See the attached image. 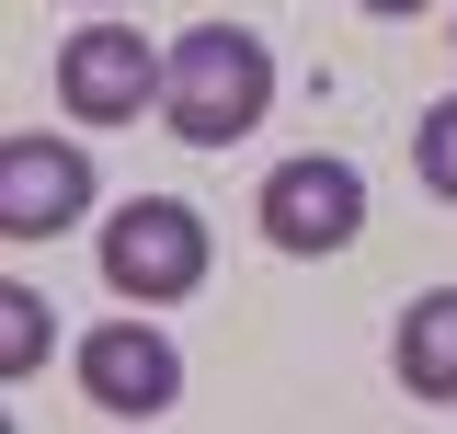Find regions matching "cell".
<instances>
[{
	"label": "cell",
	"instance_id": "1",
	"mask_svg": "<svg viewBox=\"0 0 457 434\" xmlns=\"http://www.w3.org/2000/svg\"><path fill=\"white\" fill-rule=\"evenodd\" d=\"M161 114H171L183 149H240V138L275 114V46L240 35V23H195V35L171 46Z\"/></svg>",
	"mask_w": 457,
	"mask_h": 434
},
{
	"label": "cell",
	"instance_id": "2",
	"mask_svg": "<svg viewBox=\"0 0 457 434\" xmlns=\"http://www.w3.org/2000/svg\"><path fill=\"white\" fill-rule=\"evenodd\" d=\"M218 263V240H206V217L183 206V195H137V206L104 217V286L126 309H171V297H195Z\"/></svg>",
	"mask_w": 457,
	"mask_h": 434
},
{
	"label": "cell",
	"instance_id": "3",
	"mask_svg": "<svg viewBox=\"0 0 457 434\" xmlns=\"http://www.w3.org/2000/svg\"><path fill=\"white\" fill-rule=\"evenodd\" d=\"M171 57L137 35V23H80V35H57V114L69 126H137V114L161 104Z\"/></svg>",
	"mask_w": 457,
	"mask_h": 434
},
{
	"label": "cell",
	"instance_id": "4",
	"mask_svg": "<svg viewBox=\"0 0 457 434\" xmlns=\"http://www.w3.org/2000/svg\"><path fill=\"white\" fill-rule=\"evenodd\" d=\"M263 240H275L286 263H320V252H354V229H366V171L332 161V149H309V161H275L263 171Z\"/></svg>",
	"mask_w": 457,
	"mask_h": 434
},
{
	"label": "cell",
	"instance_id": "5",
	"mask_svg": "<svg viewBox=\"0 0 457 434\" xmlns=\"http://www.w3.org/2000/svg\"><path fill=\"white\" fill-rule=\"evenodd\" d=\"M92 217V149L80 138H0V240H69Z\"/></svg>",
	"mask_w": 457,
	"mask_h": 434
},
{
	"label": "cell",
	"instance_id": "6",
	"mask_svg": "<svg viewBox=\"0 0 457 434\" xmlns=\"http://www.w3.org/2000/svg\"><path fill=\"white\" fill-rule=\"evenodd\" d=\"M80 400L104 412V423H161L171 400H183V355H171L161 321H104L80 343Z\"/></svg>",
	"mask_w": 457,
	"mask_h": 434
},
{
	"label": "cell",
	"instance_id": "7",
	"mask_svg": "<svg viewBox=\"0 0 457 434\" xmlns=\"http://www.w3.org/2000/svg\"><path fill=\"white\" fill-rule=\"evenodd\" d=\"M389 366H400V388H411V400L457 412V286H435V297H411V309H400Z\"/></svg>",
	"mask_w": 457,
	"mask_h": 434
},
{
	"label": "cell",
	"instance_id": "8",
	"mask_svg": "<svg viewBox=\"0 0 457 434\" xmlns=\"http://www.w3.org/2000/svg\"><path fill=\"white\" fill-rule=\"evenodd\" d=\"M46 343H57V321H46V297L35 286H0V378L23 388L35 366H46Z\"/></svg>",
	"mask_w": 457,
	"mask_h": 434
},
{
	"label": "cell",
	"instance_id": "9",
	"mask_svg": "<svg viewBox=\"0 0 457 434\" xmlns=\"http://www.w3.org/2000/svg\"><path fill=\"white\" fill-rule=\"evenodd\" d=\"M411 171H423V195H446V206H457V92H446V104H423V126H411Z\"/></svg>",
	"mask_w": 457,
	"mask_h": 434
},
{
	"label": "cell",
	"instance_id": "10",
	"mask_svg": "<svg viewBox=\"0 0 457 434\" xmlns=\"http://www.w3.org/2000/svg\"><path fill=\"white\" fill-rule=\"evenodd\" d=\"M354 12H378V23H411V12H435V0H354Z\"/></svg>",
	"mask_w": 457,
	"mask_h": 434
},
{
	"label": "cell",
	"instance_id": "11",
	"mask_svg": "<svg viewBox=\"0 0 457 434\" xmlns=\"http://www.w3.org/2000/svg\"><path fill=\"white\" fill-rule=\"evenodd\" d=\"M92 12H114V0H92Z\"/></svg>",
	"mask_w": 457,
	"mask_h": 434
}]
</instances>
